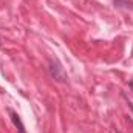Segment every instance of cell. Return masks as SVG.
I'll return each mask as SVG.
<instances>
[{
	"label": "cell",
	"instance_id": "cell-2",
	"mask_svg": "<svg viewBox=\"0 0 133 133\" xmlns=\"http://www.w3.org/2000/svg\"><path fill=\"white\" fill-rule=\"evenodd\" d=\"M8 113H9V118H11V121H12L14 127L17 129V132H19V133H26V130H25V125H23V122H22L20 116H19L14 110H11V108H8Z\"/></svg>",
	"mask_w": 133,
	"mask_h": 133
},
{
	"label": "cell",
	"instance_id": "cell-1",
	"mask_svg": "<svg viewBox=\"0 0 133 133\" xmlns=\"http://www.w3.org/2000/svg\"><path fill=\"white\" fill-rule=\"evenodd\" d=\"M48 71H50V76H51L54 81H57V82H65L66 81L65 73H64L61 64H59L56 59H50V61H48Z\"/></svg>",
	"mask_w": 133,
	"mask_h": 133
},
{
	"label": "cell",
	"instance_id": "cell-3",
	"mask_svg": "<svg viewBox=\"0 0 133 133\" xmlns=\"http://www.w3.org/2000/svg\"><path fill=\"white\" fill-rule=\"evenodd\" d=\"M0 46H2V37H0Z\"/></svg>",
	"mask_w": 133,
	"mask_h": 133
}]
</instances>
